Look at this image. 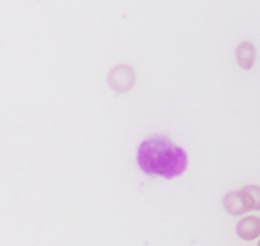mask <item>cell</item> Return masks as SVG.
Here are the masks:
<instances>
[{
  "label": "cell",
  "instance_id": "2",
  "mask_svg": "<svg viewBox=\"0 0 260 246\" xmlns=\"http://www.w3.org/2000/svg\"><path fill=\"white\" fill-rule=\"evenodd\" d=\"M107 83L118 93L128 92L135 86V72L128 64H116L109 71Z\"/></svg>",
  "mask_w": 260,
  "mask_h": 246
},
{
  "label": "cell",
  "instance_id": "7",
  "mask_svg": "<svg viewBox=\"0 0 260 246\" xmlns=\"http://www.w3.org/2000/svg\"><path fill=\"white\" fill-rule=\"evenodd\" d=\"M257 246H260V240H258V244H257Z\"/></svg>",
  "mask_w": 260,
  "mask_h": 246
},
{
  "label": "cell",
  "instance_id": "5",
  "mask_svg": "<svg viewBox=\"0 0 260 246\" xmlns=\"http://www.w3.org/2000/svg\"><path fill=\"white\" fill-rule=\"evenodd\" d=\"M255 57H257L255 48L249 42H242L236 48V60H237V63H239V66L242 69L249 71L255 63Z\"/></svg>",
  "mask_w": 260,
  "mask_h": 246
},
{
  "label": "cell",
  "instance_id": "3",
  "mask_svg": "<svg viewBox=\"0 0 260 246\" xmlns=\"http://www.w3.org/2000/svg\"><path fill=\"white\" fill-rule=\"evenodd\" d=\"M223 208L231 216H243L248 211H255L251 196L245 188L237 191H230L223 197Z\"/></svg>",
  "mask_w": 260,
  "mask_h": 246
},
{
  "label": "cell",
  "instance_id": "1",
  "mask_svg": "<svg viewBox=\"0 0 260 246\" xmlns=\"http://www.w3.org/2000/svg\"><path fill=\"white\" fill-rule=\"evenodd\" d=\"M137 162L143 173L173 179L185 173L188 167L187 152L175 146L164 135H153L144 139L137 150Z\"/></svg>",
  "mask_w": 260,
  "mask_h": 246
},
{
  "label": "cell",
  "instance_id": "4",
  "mask_svg": "<svg viewBox=\"0 0 260 246\" xmlns=\"http://www.w3.org/2000/svg\"><path fill=\"white\" fill-rule=\"evenodd\" d=\"M236 234L246 241H252L260 237V217L246 216L236 225Z\"/></svg>",
  "mask_w": 260,
  "mask_h": 246
},
{
  "label": "cell",
  "instance_id": "6",
  "mask_svg": "<svg viewBox=\"0 0 260 246\" xmlns=\"http://www.w3.org/2000/svg\"><path fill=\"white\" fill-rule=\"evenodd\" d=\"M243 188L251 196L252 203H254V209L255 211H260V187L258 185H245Z\"/></svg>",
  "mask_w": 260,
  "mask_h": 246
}]
</instances>
